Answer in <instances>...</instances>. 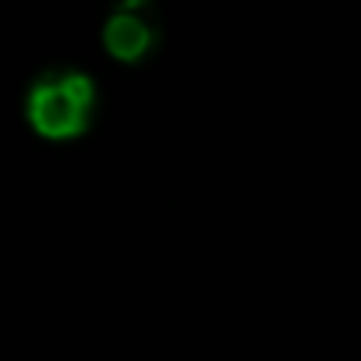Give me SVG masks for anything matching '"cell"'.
<instances>
[{"label":"cell","mask_w":361,"mask_h":361,"mask_svg":"<svg viewBox=\"0 0 361 361\" xmlns=\"http://www.w3.org/2000/svg\"><path fill=\"white\" fill-rule=\"evenodd\" d=\"M89 103H92L89 78L64 75V78L36 85V92L29 99V117H32L39 135H47V138H71V135H78L85 128Z\"/></svg>","instance_id":"1"},{"label":"cell","mask_w":361,"mask_h":361,"mask_svg":"<svg viewBox=\"0 0 361 361\" xmlns=\"http://www.w3.org/2000/svg\"><path fill=\"white\" fill-rule=\"evenodd\" d=\"M152 43V29L142 15H135V8H124L121 15L110 18L106 25V50L121 61H138Z\"/></svg>","instance_id":"2"}]
</instances>
